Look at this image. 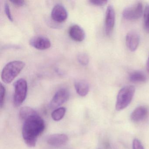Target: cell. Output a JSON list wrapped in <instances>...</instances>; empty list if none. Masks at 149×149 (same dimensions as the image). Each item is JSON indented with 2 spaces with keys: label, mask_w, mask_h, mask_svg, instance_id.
<instances>
[{
  "label": "cell",
  "mask_w": 149,
  "mask_h": 149,
  "mask_svg": "<svg viewBox=\"0 0 149 149\" xmlns=\"http://www.w3.org/2000/svg\"><path fill=\"white\" fill-rule=\"evenodd\" d=\"M143 12V4L138 1L124 9L123 12V16L126 19L135 20L141 17Z\"/></svg>",
  "instance_id": "obj_5"
},
{
  "label": "cell",
  "mask_w": 149,
  "mask_h": 149,
  "mask_svg": "<svg viewBox=\"0 0 149 149\" xmlns=\"http://www.w3.org/2000/svg\"><path fill=\"white\" fill-rule=\"evenodd\" d=\"M89 2L94 6H103L107 4L108 1L106 0H91Z\"/></svg>",
  "instance_id": "obj_21"
},
{
  "label": "cell",
  "mask_w": 149,
  "mask_h": 149,
  "mask_svg": "<svg viewBox=\"0 0 149 149\" xmlns=\"http://www.w3.org/2000/svg\"><path fill=\"white\" fill-rule=\"evenodd\" d=\"M132 149H144V147L141 142L138 139H135L132 143Z\"/></svg>",
  "instance_id": "obj_22"
},
{
  "label": "cell",
  "mask_w": 149,
  "mask_h": 149,
  "mask_svg": "<svg viewBox=\"0 0 149 149\" xmlns=\"http://www.w3.org/2000/svg\"><path fill=\"white\" fill-rule=\"evenodd\" d=\"M45 129V122L38 114L24 120L22 136L26 144L30 147H35L38 137Z\"/></svg>",
  "instance_id": "obj_1"
},
{
  "label": "cell",
  "mask_w": 149,
  "mask_h": 149,
  "mask_svg": "<svg viewBox=\"0 0 149 149\" xmlns=\"http://www.w3.org/2000/svg\"><path fill=\"white\" fill-rule=\"evenodd\" d=\"M148 109L146 106H139L136 108L131 114L132 121L138 122L144 119L148 116Z\"/></svg>",
  "instance_id": "obj_13"
},
{
  "label": "cell",
  "mask_w": 149,
  "mask_h": 149,
  "mask_svg": "<svg viewBox=\"0 0 149 149\" xmlns=\"http://www.w3.org/2000/svg\"><path fill=\"white\" fill-rule=\"evenodd\" d=\"M116 21V13L114 8L109 6L105 13V30L107 36H110L114 29Z\"/></svg>",
  "instance_id": "obj_7"
},
{
  "label": "cell",
  "mask_w": 149,
  "mask_h": 149,
  "mask_svg": "<svg viewBox=\"0 0 149 149\" xmlns=\"http://www.w3.org/2000/svg\"><path fill=\"white\" fill-rule=\"evenodd\" d=\"M146 68H147V70L149 72V56L148 58V61H147V64H146Z\"/></svg>",
  "instance_id": "obj_25"
},
{
  "label": "cell",
  "mask_w": 149,
  "mask_h": 149,
  "mask_svg": "<svg viewBox=\"0 0 149 149\" xmlns=\"http://www.w3.org/2000/svg\"><path fill=\"white\" fill-rule=\"evenodd\" d=\"M25 63L20 61H15L8 63L3 68L1 74L2 81L6 84L12 82L22 71Z\"/></svg>",
  "instance_id": "obj_2"
},
{
  "label": "cell",
  "mask_w": 149,
  "mask_h": 149,
  "mask_svg": "<svg viewBox=\"0 0 149 149\" xmlns=\"http://www.w3.org/2000/svg\"><path fill=\"white\" fill-rule=\"evenodd\" d=\"M6 88L1 84V86H0V106H1V108H2L4 105L5 97H6Z\"/></svg>",
  "instance_id": "obj_20"
},
{
  "label": "cell",
  "mask_w": 149,
  "mask_h": 149,
  "mask_svg": "<svg viewBox=\"0 0 149 149\" xmlns=\"http://www.w3.org/2000/svg\"><path fill=\"white\" fill-rule=\"evenodd\" d=\"M68 33L70 38L75 41L81 42L85 39V32L78 25L71 26L69 29Z\"/></svg>",
  "instance_id": "obj_12"
},
{
  "label": "cell",
  "mask_w": 149,
  "mask_h": 149,
  "mask_svg": "<svg viewBox=\"0 0 149 149\" xmlns=\"http://www.w3.org/2000/svg\"><path fill=\"white\" fill-rule=\"evenodd\" d=\"M77 59L79 63L84 66H87L89 62V57L86 53H79L77 56Z\"/></svg>",
  "instance_id": "obj_19"
},
{
  "label": "cell",
  "mask_w": 149,
  "mask_h": 149,
  "mask_svg": "<svg viewBox=\"0 0 149 149\" xmlns=\"http://www.w3.org/2000/svg\"><path fill=\"white\" fill-rule=\"evenodd\" d=\"M77 93L81 97L87 95L89 91V85L86 81L80 80L77 81L74 84Z\"/></svg>",
  "instance_id": "obj_14"
},
{
  "label": "cell",
  "mask_w": 149,
  "mask_h": 149,
  "mask_svg": "<svg viewBox=\"0 0 149 149\" xmlns=\"http://www.w3.org/2000/svg\"><path fill=\"white\" fill-rule=\"evenodd\" d=\"M14 94L13 103L15 106L19 107L25 101L27 94V83L25 79H19L17 80L14 85Z\"/></svg>",
  "instance_id": "obj_4"
},
{
  "label": "cell",
  "mask_w": 149,
  "mask_h": 149,
  "mask_svg": "<svg viewBox=\"0 0 149 149\" xmlns=\"http://www.w3.org/2000/svg\"><path fill=\"white\" fill-rule=\"evenodd\" d=\"M68 141V137L66 134H52L47 138V142L49 145L55 147H61L66 144Z\"/></svg>",
  "instance_id": "obj_10"
},
{
  "label": "cell",
  "mask_w": 149,
  "mask_h": 149,
  "mask_svg": "<svg viewBox=\"0 0 149 149\" xmlns=\"http://www.w3.org/2000/svg\"><path fill=\"white\" fill-rule=\"evenodd\" d=\"M130 81L132 83L145 82L146 81V76L141 71H133L130 74L129 76Z\"/></svg>",
  "instance_id": "obj_15"
},
{
  "label": "cell",
  "mask_w": 149,
  "mask_h": 149,
  "mask_svg": "<svg viewBox=\"0 0 149 149\" xmlns=\"http://www.w3.org/2000/svg\"><path fill=\"white\" fill-rule=\"evenodd\" d=\"M5 10L6 15L9 20L11 21V22H13V19L10 11V8H9V5L7 3H6L5 5Z\"/></svg>",
  "instance_id": "obj_23"
},
{
  "label": "cell",
  "mask_w": 149,
  "mask_h": 149,
  "mask_svg": "<svg viewBox=\"0 0 149 149\" xmlns=\"http://www.w3.org/2000/svg\"><path fill=\"white\" fill-rule=\"evenodd\" d=\"M37 114L38 113L33 108L27 106L22 107L19 111L20 117L24 121L28 118Z\"/></svg>",
  "instance_id": "obj_16"
},
{
  "label": "cell",
  "mask_w": 149,
  "mask_h": 149,
  "mask_svg": "<svg viewBox=\"0 0 149 149\" xmlns=\"http://www.w3.org/2000/svg\"><path fill=\"white\" fill-rule=\"evenodd\" d=\"M66 112V109L64 107L57 108L52 112V118L55 121H59L61 120L65 116Z\"/></svg>",
  "instance_id": "obj_17"
},
{
  "label": "cell",
  "mask_w": 149,
  "mask_h": 149,
  "mask_svg": "<svg viewBox=\"0 0 149 149\" xmlns=\"http://www.w3.org/2000/svg\"><path fill=\"white\" fill-rule=\"evenodd\" d=\"M140 38L138 34L135 31H131L126 36V43L127 47L131 52L136 50L139 45Z\"/></svg>",
  "instance_id": "obj_11"
},
{
  "label": "cell",
  "mask_w": 149,
  "mask_h": 149,
  "mask_svg": "<svg viewBox=\"0 0 149 149\" xmlns=\"http://www.w3.org/2000/svg\"><path fill=\"white\" fill-rule=\"evenodd\" d=\"M30 46L39 50H46L51 47L50 40L43 36H36L30 39L29 42Z\"/></svg>",
  "instance_id": "obj_8"
},
{
  "label": "cell",
  "mask_w": 149,
  "mask_h": 149,
  "mask_svg": "<svg viewBox=\"0 0 149 149\" xmlns=\"http://www.w3.org/2000/svg\"><path fill=\"white\" fill-rule=\"evenodd\" d=\"M70 93L68 90L65 88H62L57 91L53 97L50 103L51 109L57 108L68 100Z\"/></svg>",
  "instance_id": "obj_6"
},
{
  "label": "cell",
  "mask_w": 149,
  "mask_h": 149,
  "mask_svg": "<svg viewBox=\"0 0 149 149\" xmlns=\"http://www.w3.org/2000/svg\"><path fill=\"white\" fill-rule=\"evenodd\" d=\"M144 28L146 31L149 33V5H146L144 11Z\"/></svg>",
  "instance_id": "obj_18"
},
{
  "label": "cell",
  "mask_w": 149,
  "mask_h": 149,
  "mask_svg": "<svg viewBox=\"0 0 149 149\" xmlns=\"http://www.w3.org/2000/svg\"><path fill=\"white\" fill-rule=\"evenodd\" d=\"M10 2H12L15 6H22L25 5V1L22 0H13V1H10Z\"/></svg>",
  "instance_id": "obj_24"
},
{
  "label": "cell",
  "mask_w": 149,
  "mask_h": 149,
  "mask_svg": "<svg viewBox=\"0 0 149 149\" xmlns=\"http://www.w3.org/2000/svg\"><path fill=\"white\" fill-rule=\"evenodd\" d=\"M51 18L53 20L58 23L65 21L68 17L67 10L61 4L56 5L51 12Z\"/></svg>",
  "instance_id": "obj_9"
},
{
  "label": "cell",
  "mask_w": 149,
  "mask_h": 149,
  "mask_svg": "<svg viewBox=\"0 0 149 149\" xmlns=\"http://www.w3.org/2000/svg\"><path fill=\"white\" fill-rule=\"evenodd\" d=\"M135 92V87L132 85H127L122 88L117 97L116 110H122L126 108L131 102Z\"/></svg>",
  "instance_id": "obj_3"
}]
</instances>
